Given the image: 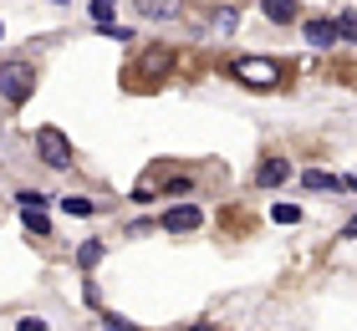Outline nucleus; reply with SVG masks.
I'll use <instances>...</instances> for the list:
<instances>
[{
	"mask_svg": "<svg viewBox=\"0 0 357 331\" xmlns=\"http://www.w3.org/2000/svg\"><path fill=\"white\" fill-rule=\"evenodd\" d=\"M0 36H6V26H0Z\"/></svg>",
	"mask_w": 357,
	"mask_h": 331,
	"instance_id": "nucleus-21",
	"label": "nucleus"
},
{
	"mask_svg": "<svg viewBox=\"0 0 357 331\" xmlns=\"http://www.w3.org/2000/svg\"><path fill=\"white\" fill-rule=\"evenodd\" d=\"M31 87H36V72H31L26 61H6V66H0V97H6V102L21 107L31 97Z\"/></svg>",
	"mask_w": 357,
	"mask_h": 331,
	"instance_id": "nucleus-1",
	"label": "nucleus"
},
{
	"mask_svg": "<svg viewBox=\"0 0 357 331\" xmlns=\"http://www.w3.org/2000/svg\"><path fill=\"white\" fill-rule=\"evenodd\" d=\"M77 260H82V270H92V265L102 260V245H97V240H92V245H82V250H77Z\"/></svg>",
	"mask_w": 357,
	"mask_h": 331,
	"instance_id": "nucleus-13",
	"label": "nucleus"
},
{
	"mask_svg": "<svg viewBox=\"0 0 357 331\" xmlns=\"http://www.w3.org/2000/svg\"><path fill=\"white\" fill-rule=\"evenodd\" d=\"M133 6L149 21H178V0H133Z\"/></svg>",
	"mask_w": 357,
	"mask_h": 331,
	"instance_id": "nucleus-5",
	"label": "nucleus"
},
{
	"mask_svg": "<svg viewBox=\"0 0 357 331\" xmlns=\"http://www.w3.org/2000/svg\"><path fill=\"white\" fill-rule=\"evenodd\" d=\"M107 331H138V326H128L123 316H107Z\"/></svg>",
	"mask_w": 357,
	"mask_h": 331,
	"instance_id": "nucleus-18",
	"label": "nucleus"
},
{
	"mask_svg": "<svg viewBox=\"0 0 357 331\" xmlns=\"http://www.w3.org/2000/svg\"><path fill=\"white\" fill-rule=\"evenodd\" d=\"M230 72L245 82V87H275V77H281V72H275V61H261V56H240Z\"/></svg>",
	"mask_w": 357,
	"mask_h": 331,
	"instance_id": "nucleus-3",
	"label": "nucleus"
},
{
	"mask_svg": "<svg viewBox=\"0 0 357 331\" xmlns=\"http://www.w3.org/2000/svg\"><path fill=\"white\" fill-rule=\"evenodd\" d=\"M342 189H357V174H352V178H342Z\"/></svg>",
	"mask_w": 357,
	"mask_h": 331,
	"instance_id": "nucleus-19",
	"label": "nucleus"
},
{
	"mask_svg": "<svg viewBox=\"0 0 357 331\" xmlns=\"http://www.w3.org/2000/svg\"><path fill=\"white\" fill-rule=\"evenodd\" d=\"M286 178H291V163L286 158H271L266 169H255V184H261V189H275V184H286Z\"/></svg>",
	"mask_w": 357,
	"mask_h": 331,
	"instance_id": "nucleus-6",
	"label": "nucleus"
},
{
	"mask_svg": "<svg viewBox=\"0 0 357 331\" xmlns=\"http://www.w3.org/2000/svg\"><path fill=\"white\" fill-rule=\"evenodd\" d=\"M271 220H275V224H296V220H301V209H296V204H275V209H271Z\"/></svg>",
	"mask_w": 357,
	"mask_h": 331,
	"instance_id": "nucleus-12",
	"label": "nucleus"
},
{
	"mask_svg": "<svg viewBox=\"0 0 357 331\" xmlns=\"http://www.w3.org/2000/svg\"><path fill=\"white\" fill-rule=\"evenodd\" d=\"M36 153H41V163H46V169H72V143L67 138H61V132L56 128H41L36 132Z\"/></svg>",
	"mask_w": 357,
	"mask_h": 331,
	"instance_id": "nucleus-2",
	"label": "nucleus"
},
{
	"mask_svg": "<svg viewBox=\"0 0 357 331\" xmlns=\"http://www.w3.org/2000/svg\"><path fill=\"white\" fill-rule=\"evenodd\" d=\"M15 204H21V209H46V199L36 189H21V194H15Z\"/></svg>",
	"mask_w": 357,
	"mask_h": 331,
	"instance_id": "nucleus-14",
	"label": "nucleus"
},
{
	"mask_svg": "<svg viewBox=\"0 0 357 331\" xmlns=\"http://www.w3.org/2000/svg\"><path fill=\"white\" fill-rule=\"evenodd\" d=\"M15 331H46V321H41V316H21V321H15Z\"/></svg>",
	"mask_w": 357,
	"mask_h": 331,
	"instance_id": "nucleus-16",
	"label": "nucleus"
},
{
	"mask_svg": "<svg viewBox=\"0 0 357 331\" xmlns=\"http://www.w3.org/2000/svg\"><path fill=\"white\" fill-rule=\"evenodd\" d=\"M143 66H149V72H164V66H169V52H153V56L143 61Z\"/></svg>",
	"mask_w": 357,
	"mask_h": 331,
	"instance_id": "nucleus-17",
	"label": "nucleus"
},
{
	"mask_svg": "<svg viewBox=\"0 0 357 331\" xmlns=\"http://www.w3.org/2000/svg\"><path fill=\"white\" fill-rule=\"evenodd\" d=\"M301 184H306V189H317V194H332V189H342V178H332V174H317V169H306V174H301Z\"/></svg>",
	"mask_w": 357,
	"mask_h": 331,
	"instance_id": "nucleus-9",
	"label": "nucleus"
},
{
	"mask_svg": "<svg viewBox=\"0 0 357 331\" xmlns=\"http://www.w3.org/2000/svg\"><path fill=\"white\" fill-rule=\"evenodd\" d=\"M199 220H204V214L194 209V204H174L164 214V229H169V235H189V229H199Z\"/></svg>",
	"mask_w": 357,
	"mask_h": 331,
	"instance_id": "nucleus-4",
	"label": "nucleus"
},
{
	"mask_svg": "<svg viewBox=\"0 0 357 331\" xmlns=\"http://www.w3.org/2000/svg\"><path fill=\"white\" fill-rule=\"evenodd\" d=\"M347 235H352V240H357V220H352V224H347Z\"/></svg>",
	"mask_w": 357,
	"mask_h": 331,
	"instance_id": "nucleus-20",
	"label": "nucleus"
},
{
	"mask_svg": "<svg viewBox=\"0 0 357 331\" xmlns=\"http://www.w3.org/2000/svg\"><path fill=\"white\" fill-rule=\"evenodd\" d=\"M26 229H31V235H46V229H52L46 209H26Z\"/></svg>",
	"mask_w": 357,
	"mask_h": 331,
	"instance_id": "nucleus-11",
	"label": "nucleus"
},
{
	"mask_svg": "<svg viewBox=\"0 0 357 331\" xmlns=\"http://www.w3.org/2000/svg\"><path fill=\"white\" fill-rule=\"evenodd\" d=\"M261 10L271 15L275 26H291V21H296V0H261Z\"/></svg>",
	"mask_w": 357,
	"mask_h": 331,
	"instance_id": "nucleus-8",
	"label": "nucleus"
},
{
	"mask_svg": "<svg viewBox=\"0 0 357 331\" xmlns=\"http://www.w3.org/2000/svg\"><path fill=\"white\" fill-rule=\"evenodd\" d=\"M61 209H67V214H77V220H87V214H92V199H82V194H67V199H61Z\"/></svg>",
	"mask_w": 357,
	"mask_h": 331,
	"instance_id": "nucleus-10",
	"label": "nucleus"
},
{
	"mask_svg": "<svg viewBox=\"0 0 357 331\" xmlns=\"http://www.w3.org/2000/svg\"><path fill=\"white\" fill-rule=\"evenodd\" d=\"M301 36L312 41V46H337V21H306Z\"/></svg>",
	"mask_w": 357,
	"mask_h": 331,
	"instance_id": "nucleus-7",
	"label": "nucleus"
},
{
	"mask_svg": "<svg viewBox=\"0 0 357 331\" xmlns=\"http://www.w3.org/2000/svg\"><path fill=\"white\" fill-rule=\"evenodd\" d=\"M337 41H357V15H342V21H337Z\"/></svg>",
	"mask_w": 357,
	"mask_h": 331,
	"instance_id": "nucleus-15",
	"label": "nucleus"
}]
</instances>
